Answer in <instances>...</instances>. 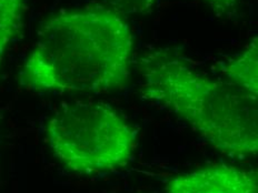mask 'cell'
Segmentation results:
<instances>
[{
    "mask_svg": "<svg viewBox=\"0 0 258 193\" xmlns=\"http://www.w3.org/2000/svg\"><path fill=\"white\" fill-rule=\"evenodd\" d=\"M105 2L116 13L126 16L150 13L157 0H105Z\"/></svg>",
    "mask_w": 258,
    "mask_h": 193,
    "instance_id": "52a82bcc",
    "label": "cell"
},
{
    "mask_svg": "<svg viewBox=\"0 0 258 193\" xmlns=\"http://www.w3.org/2000/svg\"><path fill=\"white\" fill-rule=\"evenodd\" d=\"M214 10H216L217 13L224 14L228 12L229 9H232L236 6V4L238 3V0H205Z\"/></svg>",
    "mask_w": 258,
    "mask_h": 193,
    "instance_id": "ba28073f",
    "label": "cell"
},
{
    "mask_svg": "<svg viewBox=\"0 0 258 193\" xmlns=\"http://www.w3.org/2000/svg\"><path fill=\"white\" fill-rule=\"evenodd\" d=\"M167 193H258L257 173L230 164H214L181 173L166 185Z\"/></svg>",
    "mask_w": 258,
    "mask_h": 193,
    "instance_id": "277c9868",
    "label": "cell"
},
{
    "mask_svg": "<svg viewBox=\"0 0 258 193\" xmlns=\"http://www.w3.org/2000/svg\"><path fill=\"white\" fill-rule=\"evenodd\" d=\"M134 36L109 7L66 10L41 25L19 82L38 93H106L125 87Z\"/></svg>",
    "mask_w": 258,
    "mask_h": 193,
    "instance_id": "6da1fadb",
    "label": "cell"
},
{
    "mask_svg": "<svg viewBox=\"0 0 258 193\" xmlns=\"http://www.w3.org/2000/svg\"><path fill=\"white\" fill-rule=\"evenodd\" d=\"M47 141L53 155L72 172H114L131 162L137 130L110 106L75 101L60 107L47 123Z\"/></svg>",
    "mask_w": 258,
    "mask_h": 193,
    "instance_id": "3957f363",
    "label": "cell"
},
{
    "mask_svg": "<svg viewBox=\"0 0 258 193\" xmlns=\"http://www.w3.org/2000/svg\"><path fill=\"white\" fill-rule=\"evenodd\" d=\"M141 95L174 114L218 151L255 157L258 151L257 98L228 81L197 71L184 59L155 50L141 63Z\"/></svg>",
    "mask_w": 258,
    "mask_h": 193,
    "instance_id": "7a4b0ae2",
    "label": "cell"
},
{
    "mask_svg": "<svg viewBox=\"0 0 258 193\" xmlns=\"http://www.w3.org/2000/svg\"><path fill=\"white\" fill-rule=\"evenodd\" d=\"M229 83L251 96H258V41L252 38L245 49L222 64Z\"/></svg>",
    "mask_w": 258,
    "mask_h": 193,
    "instance_id": "5b68a950",
    "label": "cell"
},
{
    "mask_svg": "<svg viewBox=\"0 0 258 193\" xmlns=\"http://www.w3.org/2000/svg\"><path fill=\"white\" fill-rule=\"evenodd\" d=\"M27 0H0V67L24 26Z\"/></svg>",
    "mask_w": 258,
    "mask_h": 193,
    "instance_id": "8992f818",
    "label": "cell"
}]
</instances>
